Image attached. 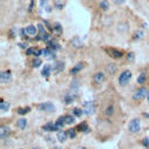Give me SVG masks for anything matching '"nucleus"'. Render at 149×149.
<instances>
[{"mask_svg": "<svg viewBox=\"0 0 149 149\" xmlns=\"http://www.w3.org/2000/svg\"><path fill=\"white\" fill-rule=\"evenodd\" d=\"M82 109H84V114H86V115H93V114L95 113V106H94V103L91 102V101L84 102Z\"/></svg>", "mask_w": 149, "mask_h": 149, "instance_id": "obj_3", "label": "nucleus"}, {"mask_svg": "<svg viewBox=\"0 0 149 149\" xmlns=\"http://www.w3.org/2000/svg\"><path fill=\"white\" fill-rule=\"evenodd\" d=\"M103 80H104V74L102 72H97L95 75H94V82L95 84L100 85L101 82H103Z\"/></svg>", "mask_w": 149, "mask_h": 149, "instance_id": "obj_11", "label": "nucleus"}, {"mask_svg": "<svg viewBox=\"0 0 149 149\" xmlns=\"http://www.w3.org/2000/svg\"><path fill=\"white\" fill-rule=\"evenodd\" d=\"M38 28H39V32H40V34L44 36V34H46V31H45V27L41 25V24H39L38 25Z\"/></svg>", "mask_w": 149, "mask_h": 149, "instance_id": "obj_33", "label": "nucleus"}, {"mask_svg": "<svg viewBox=\"0 0 149 149\" xmlns=\"http://www.w3.org/2000/svg\"><path fill=\"white\" fill-rule=\"evenodd\" d=\"M38 109L39 110H44V111H47V113H52V111L55 110V107L52 102H44V103H40L38 106Z\"/></svg>", "mask_w": 149, "mask_h": 149, "instance_id": "obj_4", "label": "nucleus"}, {"mask_svg": "<svg viewBox=\"0 0 149 149\" xmlns=\"http://www.w3.org/2000/svg\"><path fill=\"white\" fill-rule=\"evenodd\" d=\"M56 137H58V140H59L61 143H63V142H66V140H67V137H68V134L65 133V132H62V130H60V132L58 133Z\"/></svg>", "mask_w": 149, "mask_h": 149, "instance_id": "obj_15", "label": "nucleus"}, {"mask_svg": "<svg viewBox=\"0 0 149 149\" xmlns=\"http://www.w3.org/2000/svg\"><path fill=\"white\" fill-rule=\"evenodd\" d=\"M74 121H75V119H74V116H72V115H66V116H63V122H65V125H72V123H74Z\"/></svg>", "mask_w": 149, "mask_h": 149, "instance_id": "obj_21", "label": "nucleus"}, {"mask_svg": "<svg viewBox=\"0 0 149 149\" xmlns=\"http://www.w3.org/2000/svg\"><path fill=\"white\" fill-rule=\"evenodd\" d=\"M146 80H147V74L146 73H141L140 75L137 77V84L139 85H143Z\"/></svg>", "mask_w": 149, "mask_h": 149, "instance_id": "obj_23", "label": "nucleus"}, {"mask_svg": "<svg viewBox=\"0 0 149 149\" xmlns=\"http://www.w3.org/2000/svg\"><path fill=\"white\" fill-rule=\"evenodd\" d=\"M100 8L102 11H108L109 10V1H107V0H101L100 1Z\"/></svg>", "mask_w": 149, "mask_h": 149, "instance_id": "obj_22", "label": "nucleus"}, {"mask_svg": "<svg viewBox=\"0 0 149 149\" xmlns=\"http://www.w3.org/2000/svg\"><path fill=\"white\" fill-rule=\"evenodd\" d=\"M53 32H54L55 34H58V35H60V34L62 33V27H61V25H60L59 22H55V24H54V26H53Z\"/></svg>", "mask_w": 149, "mask_h": 149, "instance_id": "obj_20", "label": "nucleus"}, {"mask_svg": "<svg viewBox=\"0 0 149 149\" xmlns=\"http://www.w3.org/2000/svg\"><path fill=\"white\" fill-rule=\"evenodd\" d=\"M127 60H128V61H133V60H134V53H129V54L127 55Z\"/></svg>", "mask_w": 149, "mask_h": 149, "instance_id": "obj_39", "label": "nucleus"}, {"mask_svg": "<svg viewBox=\"0 0 149 149\" xmlns=\"http://www.w3.org/2000/svg\"><path fill=\"white\" fill-rule=\"evenodd\" d=\"M67 134H68V137H70V139H74V137L77 136V133H75V129H74V128L68 129L67 130Z\"/></svg>", "mask_w": 149, "mask_h": 149, "instance_id": "obj_30", "label": "nucleus"}, {"mask_svg": "<svg viewBox=\"0 0 149 149\" xmlns=\"http://www.w3.org/2000/svg\"><path fill=\"white\" fill-rule=\"evenodd\" d=\"M147 99H148V102H149V92H148V95H147Z\"/></svg>", "mask_w": 149, "mask_h": 149, "instance_id": "obj_44", "label": "nucleus"}, {"mask_svg": "<svg viewBox=\"0 0 149 149\" xmlns=\"http://www.w3.org/2000/svg\"><path fill=\"white\" fill-rule=\"evenodd\" d=\"M47 3H48V0H40V7H41V8L45 7V6L47 5Z\"/></svg>", "mask_w": 149, "mask_h": 149, "instance_id": "obj_36", "label": "nucleus"}, {"mask_svg": "<svg viewBox=\"0 0 149 149\" xmlns=\"http://www.w3.org/2000/svg\"><path fill=\"white\" fill-rule=\"evenodd\" d=\"M0 109H1V113H5V111H7V110L10 109V103L1 101V104H0Z\"/></svg>", "mask_w": 149, "mask_h": 149, "instance_id": "obj_25", "label": "nucleus"}, {"mask_svg": "<svg viewBox=\"0 0 149 149\" xmlns=\"http://www.w3.org/2000/svg\"><path fill=\"white\" fill-rule=\"evenodd\" d=\"M140 129H141V122H140V120L137 118L130 120V122L128 125V130L130 133H133V134H136V133L140 132Z\"/></svg>", "mask_w": 149, "mask_h": 149, "instance_id": "obj_2", "label": "nucleus"}, {"mask_svg": "<svg viewBox=\"0 0 149 149\" xmlns=\"http://www.w3.org/2000/svg\"><path fill=\"white\" fill-rule=\"evenodd\" d=\"M51 72H52V67L49 65H45L42 67V70H41V75L45 78H48L51 75Z\"/></svg>", "mask_w": 149, "mask_h": 149, "instance_id": "obj_12", "label": "nucleus"}, {"mask_svg": "<svg viewBox=\"0 0 149 149\" xmlns=\"http://www.w3.org/2000/svg\"><path fill=\"white\" fill-rule=\"evenodd\" d=\"M78 129H79L80 132H82V133H89V130H91L86 122H82L81 125H79V126H78Z\"/></svg>", "mask_w": 149, "mask_h": 149, "instance_id": "obj_18", "label": "nucleus"}, {"mask_svg": "<svg viewBox=\"0 0 149 149\" xmlns=\"http://www.w3.org/2000/svg\"><path fill=\"white\" fill-rule=\"evenodd\" d=\"M109 52V54L111 55V58H114V59H121L122 58V52H120V51H118V49H115V48H111V49H109L108 51Z\"/></svg>", "mask_w": 149, "mask_h": 149, "instance_id": "obj_10", "label": "nucleus"}, {"mask_svg": "<svg viewBox=\"0 0 149 149\" xmlns=\"http://www.w3.org/2000/svg\"><path fill=\"white\" fill-rule=\"evenodd\" d=\"M27 111H29V108H28V107H27V108H25V109H24V108H19V109H18V113H19L20 115L26 114Z\"/></svg>", "mask_w": 149, "mask_h": 149, "instance_id": "obj_31", "label": "nucleus"}, {"mask_svg": "<svg viewBox=\"0 0 149 149\" xmlns=\"http://www.w3.org/2000/svg\"><path fill=\"white\" fill-rule=\"evenodd\" d=\"M46 140H47V141H51V142H53V143H54V139H51V137H46Z\"/></svg>", "mask_w": 149, "mask_h": 149, "instance_id": "obj_42", "label": "nucleus"}, {"mask_svg": "<svg viewBox=\"0 0 149 149\" xmlns=\"http://www.w3.org/2000/svg\"><path fill=\"white\" fill-rule=\"evenodd\" d=\"M73 114L79 118V116H81V115L84 114V109L78 108V107H77V108H74V109H73Z\"/></svg>", "mask_w": 149, "mask_h": 149, "instance_id": "obj_27", "label": "nucleus"}, {"mask_svg": "<svg viewBox=\"0 0 149 149\" xmlns=\"http://www.w3.org/2000/svg\"><path fill=\"white\" fill-rule=\"evenodd\" d=\"M41 54H42V51H41V49H38V48H34V54H33V55H34L35 58H39V56H40Z\"/></svg>", "mask_w": 149, "mask_h": 149, "instance_id": "obj_32", "label": "nucleus"}, {"mask_svg": "<svg viewBox=\"0 0 149 149\" xmlns=\"http://www.w3.org/2000/svg\"><path fill=\"white\" fill-rule=\"evenodd\" d=\"M113 113H114V107H113V106H108V107L106 108V110H104V114H106L107 116L113 115Z\"/></svg>", "mask_w": 149, "mask_h": 149, "instance_id": "obj_26", "label": "nucleus"}, {"mask_svg": "<svg viewBox=\"0 0 149 149\" xmlns=\"http://www.w3.org/2000/svg\"><path fill=\"white\" fill-rule=\"evenodd\" d=\"M142 35H143V32H142V31H139V32H136V34H135V38H136V39H140Z\"/></svg>", "mask_w": 149, "mask_h": 149, "instance_id": "obj_38", "label": "nucleus"}, {"mask_svg": "<svg viewBox=\"0 0 149 149\" xmlns=\"http://www.w3.org/2000/svg\"><path fill=\"white\" fill-rule=\"evenodd\" d=\"M106 69H107V72L109 74H115V72L118 70V67H116L115 63H108L107 67H106Z\"/></svg>", "mask_w": 149, "mask_h": 149, "instance_id": "obj_16", "label": "nucleus"}, {"mask_svg": "<svg viewBox=\"0 0 149 149\" xmlns=\"http://www.w3.org/2000/svg\"><path fill=\"white\" fill-rule=\"evenodd\" d=\"M42 55H44V58H46L47 60H52V59L55 58V54H54L53 49H51L49 47H48V48H45V49L42 51Z\"/></svg>", "mask_w": 149, "mask_h": 149, "instance_id": "obj_9", "label": "nucleus"}, {"mask_svg": "<svg viewBox=\"0 0 149 149\" xmlns=\"http://www.w3.org/2000/svg\"><path fill=\"white\" fill-rule=\"evenodd\" d=\"M142 144H143L144 147L149 148V136H147V137H144V139L142 140Z\"/></svg>", "mask_w": 149, "mask_h": 149, "instance_id": "obj_34", "label": "nucleus"}, {"mask_svg": "<svg viewBox=\"0 0 149 149\" xmlns=\"http://www.w3.org/2000/svg\"><path fill=\"white\" fill-rule=\"evenodd\" d=\"M55 67H56V68H55L56 70H62V69H63V63H62V62H58V63L55 65Z\"/></svg>", "mask_w": 149, "mask_h": 149, "instance_id": "obj_35", "label": "nucleus"}, {"mask_svg": "<svg viewBox=\"0 0 149 149\" xmlns=\"http://www.w3.org/2000/svg\"><path fill=\"white\" fill-rule=\"evenodd\" d=\"M19 46H20L21 48H26V44H19Z\"/></svg>", "mask_w": 149, "mask_h": 149, "instance_id": "obj_41", "label": "nucleus"}, {"mask_svg": "<svg viewBox=\"0 0 149 149\" xmlns=\"http://www.w3.org/2000/svg\"><path fill=\"white\" fill-rule=\"evenodd\" d=\"M17 126H18V128H20V129H25V128L27 127V120H26L25 118L19 119L18 122H17Z\"/></svg>", "mask_w": 149, "mask_h": 149, "instance_id": "obj_17", "label": "nucleus"}, {"mask_svg": "<svg viewBox=\"0 0 149 149\" xmlns=\"http://www.w3.org/2000/svg\"><path fill=\"white\" fill-rule=\"evenodd\" d=\"M32 149H40V148H36V147H35V148H32Z\"/></svg>", "mask_w": 149, "mask_h": 149, "instance_id": "obj_45", "label": "nucleus"}, {"mask_svg": "<svg viewBox=\"0 0 149 149\" xmlns=\"http://www.w3.org/2000/svg\"><path fill=\"white\" fill-rule=\"evenodd\" d=\"M10 128L6 127V126H1V128H0V136H1V139H5L10 135Z\"/></svg>", "mask_w": 149, "mask_h": 149, "instance_id": "obj_14", "label": "nucleus"}, {"mask_svg": "<svg viewBox=\"0 0 149 149\" xmlns=\"http://www.w3.org/2000/svg\"><path fill=\"white\" fill-rule=\"evenodd\" d=\"M147 95H148L147 89L142 87V88H140V89H137V91L135 92V94H134L133 99H134V100H142V99H144Z\"/></svg>", "mask_w": 149, "mask_h": 149, "instance_id": "obj_5", "label": "nucleus"}, {"mask_svg": "<svg viewBox=\"0 0 149 149\" xmlns=\"http://www.w3.org/2000/svg\"><path fill=\"white\" fill-rule=\"evenodd\" d=\"M63 101H65V103H66V104L72 103V102L74 101V96H73V94H67V95H65Z\"/></svg>", "mask_w": 149, "mask_h": 149, "instance_id": "obj_24", "label": "nucleus"}, {"mask_svg": "<svg viewBox=\"0 0 149 149\" xmlns=\"http://www.w3.org/2000/svg\"><path fill=\"white\" fill-rule=\"evenodd\" d=\"M130 79H132V72L129 69H126V70H123L120 74V77H119V85L125 87V86H127L129 84Z\"/></svg>", "mask_w": 149, "mask_h": 149, "instance_id": "obj_1", "label": "nucleus"}, {"mask_svg": "<svg viewBox=\"0 0 149 149\" xmlns=\"http://www.w3.org/2000/svg\"><path fill=\"white\" fill-rule=\"evenodd\" d=\"M42 129H44L45 132H56L58 129H60V127L58 126L56 122H48V123H46V125L42 127Z\"/></svg>", "mask_w": 149, "mask_h": 149, "instance_id": "obj_6", "label": "nucleus"}, {"mask_svg": "<svg viewBox=\"0 0 149 149\" xmlns=\"http://www.w3.org/2000/svg\"><path fill=\"white\" fill-rule=\"evenodd\" d=\"M72 45L75 47V48H80V47L82 46V41H81L80 38H74V39L72 40Z\"/></svg>", "mask_w": 149, "mask_h": 149, "instance_id": "obj_19", "label": "nucleus"}, {"mask_svg": "<svg viewBox=\"0 0 149 149\" xmlns=\"http://www.w3.org/2000/svg\"><path fill=\"white\" fill-rule=\"evenodd\" d=\"M41 63H42L41 59L35 58V59H34V61H33V67H34V68H38V67H40V66H41Z\"/></svg>", "mask_w": 149, "mask_h": 149, "instance_id": "obj_29", "label": "nucleus"}, {"mask_svg": "<svg viewBox=\"0 0 149 149\" xmlns=\"http://www.w3.org/2000/svg\"><path fill=\"white\" fill-rule=\"evenodd\" d=\"M84 67H82V63H78L75 67H74V68H72V70H70V73L72 74H77L79 70H81Z\"/></svg>", "mask_w": 149, "mask_h": 149, "instance_id": "obj_28", "label": "nucleus"}, {"mask_svg": "<svg viewBox=\"0 0 149 149\" xmlns=\"http://www.w3.org/2000/svg\"><path fill=\"white\" fill-rule=\"evenodd\" d=\"M26 54H27V55H31V54H34V48H28V49L26 51Z\"/></svg>", "mask_w": 149, "mask_h": 149, "instance_id": "obj_40", "label": "nucleus"}, {"mask_svg": "<svg viewBox=\"0 0 149 149\" xmlns=\"http://www.w3.org/2000/svg\"><path fill=\"white\" fill-rule=\"evenodd\" d=\"M53 149H61L60 147H53Z\"/></svg>", "mask_w": 149, "mask_h": 149, "instance_id": "obj_43", "label": "nucleus"}, {"mask_svg": "<svg viewBox=\"0 0 149 149\" xmlns=\"http://www.w3.org/2000/svg\"><path fill=\"white\" fill-rule=\"evenodd\" d=\"M20 149H22V148H20Z\"/></svg>", "mask_w": 149, "mask_h": 149, "instance_id": "obj_46", "label": "nucleus"}, {"mask_svg": "<svg viewBox=\"0 0 149 149\" xmlns=\"http://www.w3.org/2000/svg\"><path fill=\"white\" fill-rule=\"evenodd\" d=\"M0 80H1L3 84H6V82H10L12 80V74L10 70H4L1 72V74H0Z\"/></svg>", "mask_w": 149, "mask_h": 149, "instance_id": "obj_7", "label": "nucleus"}, {"mask_svg": "<svg viewBox=\"0 0 149 149\" xmlns=\"http://www.w3.org/2000/svg\"><path fill=\"white\" fill-rule=\"evenodd\" d=\"M36 28H38V27H35L34 25H29V26H27V27H26L27 34H28V35H31V36L36 35V33H38V29H36Z\"/></svg>", "mask_w": 149, "mask_h": 149, "instance_id": "obj_13", "label": "nucleus"}, {"mask_svg": "<svg viewBox=\"0 0 149 149\" xmlns=\"http://www.w3.org/2000/svg\"><path fill=\"white\" fill-rule=\"evenodd\" d=\"M113 1H114V4H116V5H122V4L126 3V0H113Z\"/></svg>", "mask_w": 149, "mask_h": 149, "instance_id": "obj_37", "label": "nucleus"}, {"mask_svg": "<svg viewBox=\"0 0 149 149\" xmlns=\"http://www.w3.org/2000/svg\"><path fill=\"white\" fill-rule=\"evenodd\" d=\"M116 31L120 34H125V33H127L129 31V25L127 22H119V25L116 27Z\"/></svg>", "mask_w": 149, "mask_h": 149, "instance_id": "obj_8", "label": "nucleus"}]
</instances>
